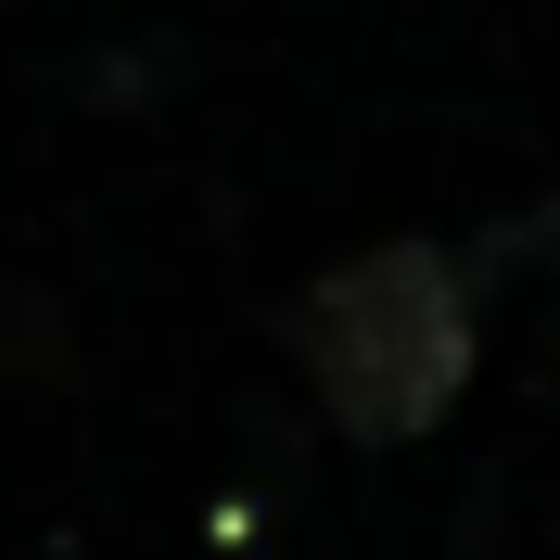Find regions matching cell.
<instances>
[{
	"instance_id": "6da1fadb",
	"label": "cell",
	"mask_w": 560,
	"mask_h": 560,
	"mask_svg": "<svg viewBox=\"0 0 560 560\" xmlns=\"http://www.w3.org/2000/svg\"><path fill=\"white\" fill-rule=\"evenodd\" d=\"M293 370L357 446H420L485 370V293L446 243H370L306 280L293 306Z\"/></svg>"
}]
</instances>
